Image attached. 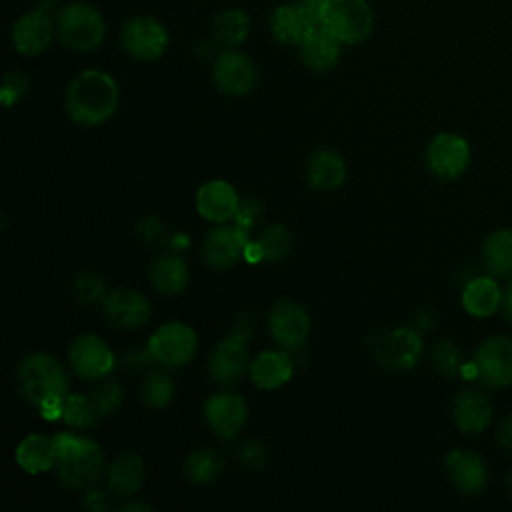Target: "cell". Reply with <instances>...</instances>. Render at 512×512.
<instances>
[{"label": "cell", "instance_id": "obj_1", "mask_svg": "<svg viewBox=\"0 0 512 512\" xmlns=\"http://www.w3.org/2000/svg\"><path fill=\"white\" fill-rule=\"evenodd\" d=\"M22 396L36 406L44 418H62V406L68 396V378L58 360L46 352H32L16 372Z\"/></svg>", "mask_w": 512, "mask_h": 512}, {"label": "cell", "instance_id": "obj_2", "mask_svg": "<svg viewBox=\"0 0 512 512\" xmlns=\"http://www.w3.org/2000/svg\"><path fill=\"white\" fill-rule=\"evenodd\" d=\"M116 80L102 70H84L74 76L66 90V110L76 124L100 126L118 108Z\"/></svg>", "mask_w": 512, "mask_h": 512}, {"label": "cell", "instance_id": "obj_3", "mask_svg": "<svg viewBox=\"0 0 512 512\" xmlns=\"http://www.w3.org/2000/svg\"><path fill=\"white\" fill-rule=\"evenodd\" d=\"M54 446V468L64 486L84 490L100 478L104 470V454L98 442L72 432H60L54 436Z\"/></svg>", "mask_w": 512, "mask_h": 512}, {"label": "cell", "instance_id": "obj_4", "mask_svg": "<svg viewBox=\"0 0 512 512\" xmlns=\"http://www.w3.org/2000/svg\"><path fill=\"white\" fill-rule=\"evenodd\" d=\"M318 22L340 44H360L372 34L374 16L366 0H326Z\"/></svg>", "mask_w": 512, "mask_h": 512}, {"label": "cell", "instance_id": "obj_5", "mask_svg": "<svg viewBox=\"0 0 512 512\" xmlns=\"http://www.w3.org/2000/svg\"><path fill=\"white\" fill-rule=\"evenodd\" d=\"M56 34L64 46L76 52L96 50L106 34L102 14L86 2H72L58 12Z\"/></svg>", "mask_w": 512, "mask_h": 512}, {"label": "cell", "instance_id": "obj_6", "mask_svg": "<svg viewBox=\"0 0 512 512\" xmlns=\"http://www.w3.org/2000/svg\"><path fill=\"white\" fill-rule=\"evenodd\" d=\"M146 348L154 362L166 368H178L194 358L198 336L194 328L184 322H168L150 336Z\"/></svg>", "mask_w": 512, "mask_h": 512}, {"label": "cell", "instance_id": "obj_7", "mask_svg": "<svg viewBox=\"0 0 512 512\" xmlns=\"http://www.w3.org/2000/svg\"><path fill=\"white\" fill-rule=\"evenodd\" d=\"M374 358L388 370H410L420 358L422 338L414 328H392L370 340Z\"/></svg>", "mask_w": 512, "mask_h": 512}, {"label": "cell", "instance_id": "obj_8", "mask_svg": "<svg viewBox=\"0 0 512 512\" xmlns=\"http://www.w3.org/2000/svg\"><path fill=\"white\" fill-rule=\"evenodd\" d=\"M424 158L434 176L442 180H456L470 164V146L462 136L442 132L430 140Z\"/></svg>", "mask_w": 512, "mask_h": 512}, {"label": "cell", "instance_id": "obj_9", "mask_svg": "<svg viewBox=\"0 0 512 512\" xmlns=\"http://www.w3.org/2000/svg\"><path fill=\"white\" fill-rule=\"evenodd\" d=\"M474 374L484 386H508L512 382V340L504 336L486 338L476 350Z\"/></svg>", "mask_w": 512, "mask_h": 512}, {"label": "cell", "instance_id": "obj_10", "mask_svg": "<svg viewBox=\"0 0 512 512\" xmlns=\"http://www.w3.org/2000/svg\"><path fill=\"white\" fill-rule=\"evenodd\" d=\"M122 46L124 50L136 60H156L168 48V32L166 28L150 18V16H136L130 18L122 26Z\"/></svg>", "mask_w": 512, "mask_h": 512}, {"label": "cell", "instance_id": "obj_11", "mask_svg": "<svg viewBox=\"0 0 512 512\" xmlns=\"http://www.w3.org/2000/svg\"><path fill=\"white\" fill-rule=\"evenodd\" d=\"M268 328L276 344L286 350H296L308 340L310 316L300 304L292 300H280L268 314Z\"/></svg>", "mask_w": 512, "mask_h": 512}, {"label": "cell", "instance_id": "obj_12", "mask_svg": "<svg viewBox=\"0 0 512 512\" xmlns=\"http://www.w3.org/2000/svg\"><path fill=\"white\" fill-rule=\"evenodd\" d=\"M76 376L82 380H100L114 368V354L108 344L94 334H80L68 352Z\"/></svg>", "mask_w": 512, "mask_h": 512}, {"label": "cell", "instance_id": "obj_13", "mask_svg": "<svg viewBox=\"0 0 512 512\" xmlns=\"http://www.w3.org/2000/svg\"><path fill=\"white\" fill-rule=\"evenodd\" d=\"M248 336L230 332L210 354L208 372L214 382L222 386H234L244 372L250 368L248 364Z\"/></svg>", "mask_w": 512, "mask_h": 512}, {"label": "cell", "instance_id": "obj_14", "mask_svg": "<svg viewBox=\"0 0 512 512\" xmlns=\"http://www.w3.org/2000/svg\"><path fill=\"white\" fill-rule=\"evenodd\" d=\"M104 316L120 330H134L150 320L152 306L148 298L132 288H116L102 298Z\"/></svg>", "mask_w": 512, "mask_h": 512}, {"label": "cell", "instance_id": "obj_15", "mask_svg": "<svg viewBox=\"0 0 512 512\" xmlns=\"http://www.w3.org/2000/svg\"><path fill=\"white\" fill-rule=\"evenodd\" d=\"M214 84L222 94L246 96L256 88L258 72L252 60L240 52H222L214 64Z\"/></svg>", "mask_w": 512, "mask_h": 512}, {"label": "cell", "instance_id": "obj_16", "mask_svg": "<svg viewBox=\"0 0 512 512\" xmlns=\"http://www.w3.org/2000/svg\"><path fill=\"white\" fill-rule=\"evenodd\" d=\"M248 244L246 230L236 224L222 222L206 234L202 254L212 268H230L244 256Z\"/></svg>", "mask_w": 512, "mask_h": 512}, {"label": "cell", "instance_id": "obj_17", "mask_svg": "<svg viewBox=\"0 0 512 512\" xmlns=\"http://www.w3.org/2000/svg\"><path fill=\"white\" fill-rule=\"evenodd\" d=\"M204 418L216 436L230 440L234 438L248 418V406L242 396L232 392L212 394L204 404Z\"/></svg>", "mask_w": 512, "mask_h": 512}, {"label": "cell", "instance_id": "obj_18", "mask_svg": "<svg viewBox=\"0 0 512 512\" xmlns=\"http://www.w3.org/2000/svg\"><path fill=\"white\" fill-rule=\"evenodd\" d=\"M54 26L50 12L42 6L20 16L12 28V44L24 56H36L44 52L52 40Z\"/></svg>", "mask_w": 512, "mask_h": 512}, {"label": "cell", "instance_id": "obj_19", "mask_svg": "<svg viewBox=\"0 0 512 512\" xmlns=\"http://www.w3.org/2000/svg\"><path fill=\"white\" fill-rule=\"evenodd\" d=\"M320 26L318 16L300 2L278 6L270 16V30L278 42L298 46L312 30Z\"/></svg>", "mask_w": 512, "mask_h": 512}, {"label": "cell", "instance_id": "obj_20", "mask_svg": "<svg viewBox=\"0 0 512 512\" xmlns=\"http://www.w3.org/2000/svg\"><path fill=\"white\" fill-rule=\"evenodd\" d=\"M196 208L202 218L208 222H228L234 220L240 198L236 188L226 180H210L198 188L196 194Z\"/></svg>", "mask_w": 512, "mask_h": 512}, {"label": "cell", "instance_id": "obj_21", "mask_svg": "<svg viewBox=\"0 0 512 512\" xmlns=\"http://www.w3.org/2000/svg\"><path fill=\"white\" fill-rule=\"evenodd\" d=\"M250 380L260 390H274L292 378L294 362L288 352L264 350L250 362Z\"/></svg>", "mask_w": 512, "mask_h": 512}, {"label": "cell", "instance_id": "obj_22", "mask_svg": "<svg viewBox=\"0 0 512 512\" xmlns=\"http://www.w3.org/2000/svg\"><path fill=\"white\" fill-rule=\"evenodd\" d=\"M446 470L454 486L464 494H478L488 480L482 458L468 450H452L446 456Z\"/></svg>", "mask_w": 512, "mask_h": 512}, {"label": "cell", "instance_id": "obj_23", "mask_svg": "<svg viewBox=\"0 0 512 512\" xmlns=\"http://www.w3.org/2000/svg\"><path fill=\"white\" fill-rule=\"evenodd\" d=\"M452 416L462 432L480 434L490 424L492 406L484 394L476 390H462L454 398Z\"/></svg>", "mask_w": 512, "mask_h": 512}, {"label": "cell", "instance_id": "obj_24", "mask_svg": "<svg viewBox=\"0 0 512 512\" xmlns=\"http://www.w3.org/2000/svg\"><path fill=\"white\" fill-rule=\"evenodd\" d=\"M340 50L342 44L320 26L298 44V54L302 62L314 72H326L332 66H336Z\"/></svg>", "mask_w": 512, "mask_h": 512}, {"label": "cell", "instance_id": "obj_25", "mask_svg": "<svg viewBox=\"0 0 512 512\" xmlns=\"http://www.w3.org/2000/svg\"><path fill=\"white\" fill-rule=\"evenodd\" d=\"M308 182L318 190H336L346 180L344 158L330 148L316 150L308 160Z\"/></svg>", "mask_w": 512, "mask_h": 512}, {"label": "cell", "instance_id": "obj_26", "mask_svg": "<svg viewBox=\"0 0 512 512\" xmlns=\"http://www.w3.org/2000/svg\"><path fill=\"white\" fill-rule=\"evenodd\" d=\"M144 462L134 452L120 454L108 468V490L116 496H132L144 484Z\"/></svg>", "mask_w": 512, "mask_h": 512}, {"label": "cell", "instance_id": "obj_27", "mask_svg": "<svg viewBox=\"0 0 512 512\" xmlns=\"http://www.w3.org/2000/svg\"><path fill=\"white\" fill-rule=\"evenodd\" d=\"M56 462L54 438L44 434L26 436L16 448V464L28 474H42Z\"/></svg>", "mask_w": 512, "mask_h": 512}, {"label": "cell", "instance_id": "obj_28", "mask_svg": "<svg viewBox=\"0 0 512 512\" xmlns=\"http://www.w3.org/2000/svg\"><path fill=\"white\" fill-rule=\"evenodd\" d=\"M502 290L490 276L472 278L462 292V306L476 318H486L500 308Z\"/></svg>", "mask_w": 512, "mask_h": 512}, {"label": "cell", "instance_id": "obj_29", "mask_svg": "<svg viewBox=\"0 0 512 512\" xmlns=\"http://www.w3.org/2000/svg\"><path fill=\"white\" fill-rule=\"evenodd\" d=\"M188 264L176 254H164L154 260L150 268V280L162 294H178L188 284Z\"/></svg>", "mask_w": 512, "mask_h": 512}, {"label": "cell", "instance_id": "obj_30", "mask_svg": "<svg viewBox=\"0 0 512 512\" xmlns=\"http://www.w3.org/2000/svg\"><path fill=\"white\" fill-rule=\"evenodd\" d=\"M482 260L490 274L506 276L512 272V230L492 232L482 246Z\"/></svg>", "mask_w": 512, "mask_h": 512}, {"label": "cell", "instance_id": "obj_31", "mask_svg": "<svg viewBox=\"0 0 512 512\" xmlns=\"http://www.w3.org/2000/svg\"><path fill=\"white\" fill-rule=\"evenodd\" d=\"M184 468H186V476L190 478V482H194V484H210L222 472L224 458L216 450L200 448V450H194L186 458Z\"/></svg>", "mask_w": 512, "mask_h": 512}, {"label": "cell", "instance_id": "obj_32", "mask_svg": "<svg viewBox=\"0 0 512 512\" xmlns=\"http://www.w3.org/2000/svg\"><path fill=\"white\" fill-rule=\"evenodd\" d=\"M250 32V18L246 12L232 8L216 16L214 20V36L224 46H238L246 40Z\"/></svg>", "mask_w": 512, "mask_h": 512}, {"label": "cell", "instance_id": "obj_33", "mask_svg": "<svg viewBox=\"0 0 512 512\" xmlns=\"http://www.w3.org/2000/svg\"><path fill=\"white\" fill-rule=\"evenodd\" d=\"M256 246L260 252V260L278 262L288 256L292 246V234L288 232L286 226L272 224L260 234V238L256 240Z\"/></svg>", "mask_w": 512, "mask_h": 512}, {"label": "cell", "instance_id": "obj_34", "mask_svg": "<svg viewBox=\"0 0 512 512\" xmlns=\"http://www.w3.org/2000/svg\"><path fill=\"white\" fill-rule=\"evenodd\" d=\"M62 420L72 428H90L100 420V416L94 410L88 394H68L62 406Z\"/></svg>", "mask_w": 512, "mask_h": 512}, {"label": "cell", "instance_id": "obj_35", "mask_svg": "<svg viewBox=\"0 0 512 512\" xmlns=\"http://www.w3.org/2000/svg\"><path fill=\"white\" fill-rule=\"evenodd\" d=\"M174 396V382L166 372L154 370L142 384V400L150 408H164Z\"/></svg>", "mask_w": 512, "mask_h": 512}, {"label": "cell", "instance_id": "obj_36", "mask_svg": "<svg viewBox=\"0 0 512 512\" xmlns=\"http://www.w3.org/2000/svg\"><path fill=\"white\" fill-rule=\"evenodd\" d=\"M88 398H90L94 410L98 412V416L106 418L110 412H114L120 406V402H122V388L116 382L104 380V382H98V384H94L90 388Z\"/></svg>", "mask_w": 512, "mask_h": 512}, {"label": "cell", "instance_id": "obj_37", "mask_svg": "<svg viewBox=\"0 0 512 512\" xmlns=\"http://www.w3.org/2000/svg\"><path fill=\"white\" fill-rule=\"evenodd\" d=\"M106 284L104 280L94 274V272H80L74 282H72V296L78 304L82 306H88V304H94L98 302L100 298H104L106 294Z\"/></svg>", "mask_w": 512, "mask_h": 512}, {"label": "cell", "instance_id": "obj_38", "mask_svg": "<svg viewBox=\"0 0 512 512\" xmlns=\"http://www.w3.org/2000/svg\"><path fill=\"white\" fill-rule=\"evenodd\" d=\"M430 358L436 366V370L444 376H454L462 370V356H460V350L448 342V340H442L438 342L432 352H430Z\"/></svg>", "mask_w": 512, "mask_h": 512}, {"label": "cell", "instance_id": "obj_39", "mask_svg": "<svg viewBox=\"0 0 512 512\" xmlns=\"http://www.w3.org/2000/svg\"><path fill=\"white\" fill-rule=\"evenodd\" d=\"M26 92H28V80L22 74L10 72L4 76L2 88H0V100L4 106H14L26 96Z\"/></svg>", "mask_w": 512, "mask_h": 512}, {"label": "cell", "instance_id": "obj_40", "mask_svg": "<svg viewBox=\"0 0 512 512\" xmlns=\"http://www.w3.org/2000/svg\"><path fill=\"white\" fill-rule=\"evenodd\" d=\"M238 460L246 468H262L266 462V450L258 440H244L238 446Z\"/></svg>", "mask_w": 512, "mask_h": 512}, {"label": "cell", "instance_id": "obj_41", "mask_svg": "<svg viewBox=\"0 0 512 512\" xmlns=\"http://www.w3.org/2000/svg\"><path fill=\"white\" fill-rule=\"evenodd\" d=\"M260 212H262L260 202L254 200V198H246V200L240 202V208H238V212L234 216V224L248 232V228L260 218Z\"/></svg>", "mask_w": 512, "mask_h": 512}, {"label": "cell", "instance_id": "obj_42", "mask_svg": "<svg viewBox=\"0 0 512 512\" xmlns=\"http://www.w3.org/2000/svg\"><path fill=\"white\" fill-rule=\"evenodd\" d=\"M138 230H140V234H142L148 242L164 240V236H166L162 222L156 220V218H144V220L138 224Z\"/></svg>", "mask_w": 512, "mask_h": 512}, {"label": "cell", "instance_id": "obj_43", "mask_svg": "<svg viewBox=\"0 0 512 512\" xmlns=\"http://www.w3.org/2000/svg\"><path fill=\"white\" fill-rule=\"evenodd\" d=\"M82 506H84V508H88V510H96V512H100V510H108V508H112V500L108 498V494L94 490V492H90V494L84 498Z\"/></svg>", "mask_w": 512, "mask_h": 512}, {"label": "cell", "instance_id": "obj_44", "mask_svg": "<svg viewBox=\"0 0 512 512\" xmlns=\"http://www.w3.org/2000/svg\"><path fill=\"white\" fill-rule=\"evenodd\" d=\"M498 442L504 450L512 452V414H508L498 428Z\"/></svg>", "mask_w": 512, "mask_h": 512}, {"label": "cell", "instance_id": "obj_45", "mask_svg": "<svg viewBox=\"0 0 512 512\" xmlns=\"http://www.w3.org/2000/svg\"><path fill=\"white\" fill-rule=\"evenodd\" d=\"M504 318L512 324V278L506 282V288L502 290V302H500Z\"/></svg>", "mask_w": 512, "mask_h": 512}, {"label": "cell", "instance_id": "obj_46", "mask_svg": "<svg viewBox=\"0 0 512 512\" xmlns=\"http://www.w3.org/2000/svg\"><path fill=\"white\" fill-rule=\"evenodd\" d=\"M296 2H300L304 8H308L310 12H314V14L318 16V14H320V8L324 6L326 0H296Z\"/></svg>", "mask_w": 512, "mask_h": 512}, {"label": "cell", "instance_id": "obj_47", "mask_svg": "<svg viewBox=\"0 0 512 512\" xmlns=\"http://www.w3.org/2000/svg\"><path fill=\"white\" fill-rule=\"evenodd\" d=\"M122 510H124V512H130V510H142V512H144V510H152V506L142 504V502H132V504L128 502L126 506H122Z\"/></svg>", "mask_w": 512, "mask_h": 512}, {"label": "cell", "instance_id": "obj_48", "mask_svg": "<svg viewBox=\"0 0 512 512\" xmlns=\"http://www.w3.org/2000/svg\"><path fill=\"white\" fill-rule=\"evenodd\" d=\"M508 486H510V490H512V474H510V478H508Z\"/></svg>", "mask_w": 512, "mask_h": 512}]
</instances>
